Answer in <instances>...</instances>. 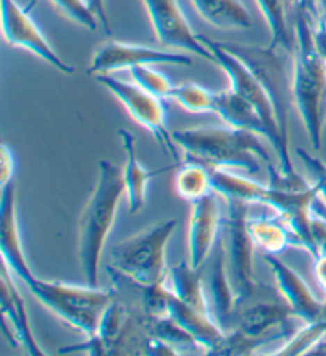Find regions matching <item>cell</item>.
Masks as SVG:
<instances>
[{"mask_svg":"<svg viewBox=\"0 0 326 356\" xmlns=\"http://www.w3.org/2000/svg\"><path fill=\"white\" fill-rule=\"evenodd\" d=\"M169 99L175 100L181 108L190 113H213V92L195 83L174 86Z\"/></svg>","mask_w":326,"mask_h":356,"instance_id":"obj_28","label":"cell"},{"mask_svg":"<svg viewBox=\"0 0 326 356\" xmlns=\"http://www.w3.org/2000/svg\"><path fill=\"white\" fill-rule=\"evenodd\" d=\"M88 7L91 8V11L96 15V18L99 21V24L102 26L104 32L110 35L112 33V29H110V22H108V16H107V10H105V0H86Z\"/></svg>","mask_w":326,"mask_h":356,"instance_id":"obj_33","label":"cell"},{"mask_svg":"<svg viewBox=\"0 0 326 356\" xmlns=\"http://www.w3.org/2000/svg\"><path fill=\"white\" fill-rule=\"evenodd\" d=\"M51 3L60 11V13L76 22V24H81L83 27H86V29L90 31L97 29L99 21L96 18V15L91 11V8L88 7L86 0H51Z\"/></svg>","mask_w":326,"mask_h":356,"instance_id":"obj_30","label":"cell"},{"mask_svg":"<svg viewBox=\"0 0 326 356\" xmlns=\"http://www.w3.org/2000/svg\"><path fill=\"white\" fill-rule=\"evenodd\" d=\"M120 142L123 145L126 163L123 169V178H124V189L126 196H128V207L129 213H137L140 211L147 204V193H148V183H150L154 175L159 172H150L140 164L139 158H137L136 149V137L132 136L129 131L120 129L118 131Z\"/></svg>","mask_w":326,"mask_h":356,"instance_id":"obj_22","label":"cell"},{"mask_svg":"<svg viewBox=\"0 0 326 356\" xmlns=\"http://www.w3.org/2000/svg\"><path fill=\"white\" fill-rule=\"evenodd\" d=\"M0 164H2V177H0V180H2V186L8 185V183L13 181V177H15V156L13 152L8 148V145H2V148H0Z\"/></svg>","mask_w":326,"mask_h":356,"instance_id":"obj_32","label":"cell"},{"mask_svg":"<svg viewBox=\"0 0 326 356\" xmlns=\"http://www.w3.org/2000/svg\"><path fill=\"white\" fill-rule=\"evenodd\" d=\"M169 318L177 323L197 347L210 355H222L226 345V332L220 327L212 315L202 314L190 307L169 289Z\"/></svg>","mask_w":326,"mask_h":356,"instance_id":"obj_20","label":"cell"},{"mask_svg":"<svg viewBox=\"0 0 326 356\" xmlns=\"http://www.w3.org/2000/svg\"><path fill=\"white\" fill-rule=\"evenodd\" d=\"M226 199V215L222 220V236L226 250L229 280L236 296V314L242 305L263 291V283H259L253 269V243L248 234V202L236 197Z\"/></svg>","mask_w":326,"mask_h":356,"instance_id":"obj_8","label":"cell"},{"mask_svg":"<svg viewBox=\"0 0 326 356\" xmlns=\"http://www.w3.org/2000/svg\"><path fill=\"white\" fill-rule=\"evenodd\" d=\"M172 137L188 161L202 163L210 169H239L255 175L259 172L258 159L270 163L259 136L234 127H195L175 131Z\"/></svg>","mask_w":326,"mask_h":356,"instance_id":"obj_4","label":"cell"},{"mask_svg":"<svg viewBox=\"0 0 326 356\" xmlns=\"http://www.w3.org/2000/svg\"><path fill=\"white\" fill-rule=\"evenodd\" d=\"M174 186L175 193L191 204L207 196L210 193H215L210 167L202 163H196V161H188L177 172Z\"/></svg>","mask_w":326,"mask_h":356,"instance_id":"obj_27","label":"cell"},{"mask_svg":"<svg viewBox=\"0 0 326 356\" xmlns=\"http://www.w3.org/2000/svg\"><path fill=\"white\" fill-rule=\"evenodd\" d=\"M96 81L117 97L129 111L132 120L152 134L163 153L172 161H179V145L165 126V108L163 99L153 96L139 85H131L110 74L96 75Z\"/></svg>","mask_w":326,"mask_h":356,"instance_id":"obj_10","label":"cell"},{"mask_svg":"<svg viewBox=\"0 0 326 356\" xmlns=\"http://www.w3.org/2000/svg\"><path fill=\"white\" fill-rule=\"evenodd\" d=\"M150 18L158 42L174 51H185L215 64V58L207 44L193 33L184 10L177 0H142Z\"/></svg>","mask_w":326,"mask_h":356,"instance_id":"obj_11","label":"cell"},{"mask_svg":"<svg viewBox=\"0 0 326 356\" xmlns=\"http://www.w3.org/2000/svg\"><path fill=\"white\" fill-rule=\"evenodd\" d=\"M201 269H195L190 263H180L170 269V283H172V293L181 302L197 312L210 315V305L207 304L204 286L201 282Z\"/></svg>","mask_w":326,"mask_h":356,"instance_id":"obj_26","label":"cell"},{"mask_svg":"<svg viewBox=\"0 0 326 356\" xmlns=\"http://www.w3.org/2000/svg\"><path fill=\"white\" fill-rule=\"evenodd\" d=\"M179 226L170 218L148 226L110 250V270L137 286L161 285L168 275L165 248Z\"/></svg>","mask_w":326,"mask_h":356,"instance_id":"obj_5","label":"cell"},{"mask_svg":"<svg viewBox=\"0 0 326 356\" xmlns=\"http://www.w3.org/2000/svg\"><path fill=\"white\" fill-rule=\"evenodd\" d=\"M35 3H37V0H32V2H31L29 5H27V7H26V8L31 11V10H32V7H34V5H35Z\"/></svg>","mask_w":326,"mask_h":356,"instance_id":"obj_39","label":"cell"},{"mask_svg":"<svg viewBox=\"0 0 326 356\" xmlns=\"http://www.w3.org/2000/svg\"><path fill=\"white\" fill-rule=\"evenodd\" d=\"M291 318L295 316L280 294L266 286L237 310L233 330L226 334L222 355L253 353L259 345L293 336Z\"/></svg>","mask_w":326,"mask_h":356,"instance_id":"obj_6","label":"cell"},{"mask_svg":"<svg viewBox=\"0 0 326 356\" xmlns=\"http://www.w3.org/2000/svg\"><path fill=\"white\" fill-rule=\"evenodd\" d=\"M31 293L60 321L86 337L96 336L104 310L113 300L112 291L99 286H75L35 278L27 285Z\"/></svg>","mask_w":326,"mask_h":356,"instance_id":"obj_7","label":"cell"},{"mask_svg":"<svg viewBox=\"0 0 326 356\" xmlns=\"http://www.w3.org/2000/svg\"><path fill=\"white\" fill-rule=\"evenodd\" d=\"M290 13H296L301 8V0H284Z\"/></svg>","mask_w":326,"mask_h":356,"instance_id":"obj_37","label":"cell"},{"mask_svg":"<svg viewBox=\"0 0 326 356\" xmlns=\"http://www.w3.org/2000/svg\"><path fill=\"white\" fill-rule=\"evenodd\" d=\"M318 2V11H320V19L326 24V0H317Z\"/></svg>","mask_w":326,"mask_h":356,"instance_id":"obj_38","label":"cell"},{"mask_svg":"<svg viewBox=\"0 0 326 356\" xmlns=\"http://www.w3.org/2000/svg\"><path fill=\"white\" fill-rule=\"evenodd\" d=\"M132 78H134L136 85L145 89L153 96L159 99H169V94L172 91L174 85L170 80L161 72L154 70L150 65H139L134 67V69L129 70Z\"/></svg>","mask_w":326,"mask_h":356,"instance_id":"obj_29","label":"cell"},{"mask_svg":"<svg viewBox=\"0 0 326 356\" xmlns=\"http://www.w3.org/2000/svg\"><path fill=\"white\" fill-rule=\"evenodd\" d=\"M263 258L264 263L272 270L280 296L290 307L293 316L306 323L318 320L320 315H322L323 302H320L313 296V293L306 285V282L291 267L286 266L284 261H280L277 254L264 253Z\"/></svg>","mask_w":326,"mask_h":356,"instance_id":"obj_18","label":"cell"},{"mask_svg":"<svg viewBox=\"0 0 326 356\" xmlns=\"http://www.w3.org/2000/svg\"><path fill=\"white\" fill-rule=\"evenodd\" d=\"M204 44H207L210 51H212L213 58H215V64L222 67V70L226 74V76L229 78L231 86H233V91L241 96L242 99H245L247 102H250L253 107L258 110V113L261 115V118L266 121V124L272 129L277 136L280 137V140L284 142L286 147H288V142L285 140L284 136H282L280 127L277 118H275V111L272 104H270V99L264 91L263 86L259 85V81L255 78V75L252 74L250 69L236 58L234 54H231L229 51H226L225 48H222V44L218 42L212 40V38L199 35Z\"/></svg>","mask_w":326,"mask_h":356,"instance_id":"obj_15","label":"cell"},{"mask_svg":"<svg viewBox=\"0 0 326 356\" xmlns=\"http://www.w3.org/2000/svg\"><path fill=\"white\" fill-rule=\"evenodd\" d=\"M258 8L266 19L270 29V48L282 49L286 54L293 56L296 48L295 26H290L288 15L284 0H256Z\"/></svg>","mask_w":326,"mask_h":356,"instance_id":"obj_25","label":"cell"},{"mask_svg":"<svg viewBox=\"0 0 326 356\" xmlns=\"http://www.w3.org/2000/svg\"><path fill=\"white\" fill-rule=\"evenodd\" d=\"M213 113H217L229 127L256 134L264 140H268L279 156L280 170L286 175L296 174V170L293 169L288 147L266 124V121L261 118L258 110L250 102H247L245 99L237 96L233 89L231 91L213 92Z\"/></svg>","mask_w":326,"mask_h":356,"instance_id":"obj_13","label":"cell"},{"mask_svg":"<svg viewBox=\"0 0 326 356\" xmlns=\"http://www.w3.org/2000/svg\"><path fill=\"white\" fill-rule=\"evenodd\" d=\"M210 315L220 327L228 334L236 321V296L228 274L226 250L223 236L220 232L217 252L213 254L212 272H210Z\"/></svg>","mask_w":326,"mask_h":356,"instance_id":"obj_21","label":"cell"},{"mask_svg":"<svg viewBox=\"0 0 326 356\" xmlns=\"http://www.w3.org/2000/svg\"><path fill=\"white\" fill-rule=\"evenodd\" d=\"M313 275L317 278L318 285L322 286V289L326 293V254H318L317 258H315Z\"/></svg>","mask_w":326,"mask_h":356,"instance_id":"obj_35","label":"cell"},{"mask_svg":"<svg viewBox=\"0 0 326 356\" xmlns=\"http://www.w3.org/2000/svg\"><path fill=\"white\" fill-rule=\"evenodd\" d=\"M222 220L215 193H210L193 202L188 250H190V264L195 269H202L209 254L215 248V243L222 232Z\"/></svg>","mask_w":326,"mask_h":356,"instance_id":"obj_17","label":"cell"},{"mask_svg":"<svg viewBox=\"0 0 326 356\" xmlns=\"http://www.w3.org/2000/svg\"><path fill=\"white\" fill-rule=\"evenodd\" d=\"M201 18L222 31H247L252 16L241 0H191Z\"/></svg>","mask_w":326,"mask_h":356,"instance_id":"obj_24","label":"cell"},{"mask_svg":"<svg viewBox=\"0 0 326 356\" xmlns=\"http://www.w3.org/2000/svg\"><path fill=\"white\" fill-rule=\"evenodd\" d=\"M213 191L223 197H236L248 204H263L277 211L280 218L296 234L301 248L317 258V248L312 241V218L318 200V189L312 185L302 189H284L261 185L248 178L231 174L225 169H210Z\"/></svg>","mask_w":326,"mask_h":356,"instance_id":"obj_2","label":"cell"},{"mask_svg":"<svg viewBox=\"0 0 326 356\" xmlns=\"http://www.w3.org/2000/svg\"><path fill=\"white\" fill-rule=\"evenodd\" d=\"M311 231H312V241L315 243V248H317V256L326 254V220L313 213Z\"/></svg>","mask_w":326,"mask_h":356,"instance_id":"obj_31","label":"cell"},{"mask_svg":"<svg viewBox=\"0 0 326 356\" xmlns=\"http://www.w3.org/2000/svg\"><path fill=\"white\" fill-rule=\"evenodd\" d=\"M301 8L307 11L311 15V18L317 22L320 19V11H318V2L317 0H301Z\"/></svg>","mask_w":326,"mask_h":356,"instance_id":"obj_36","label":"cell"},{"mask_svg":"<svg viewBox=\"0 0 326 356\" xmlns=\"http://www.w3.org/2000/svg\"><path fill=\"white\" fill-rule=\"evenodd\" d=\"M2 315L5 334L12 345L18 347L21 343L31 355H45L32 334L26 302L13 283V272L7 264L2 267Z\"/></svg>","mask_w":326,"mask_h":356,"instance_id":"obj_19","label":"cell"},{"mask_svg":"<svg viewBox=\"0 0 326 356\" xmlns=\"http://www.w3.org/2000/svg\"><path fill=\"white\" fill-rule=\"evenodd\" d=\"M0 245H2L3 264L19 278L21 282L31 285L35 280L21 242V232L16 215V185L15 180L2 186V200H0Z\"/></svg>","mask_w":326,"mask_h":356,"instance_id":"obj_16","label":"cell"},{"mask_svg":"<svg viewBox=\"0 0 326 356\" xmlns=\"http://www.w3.org/2000/svg\"><path fill=\"white\" fill-rule=\"evenodd\" d=\"M313 24L307 11L295 13L296 48L293 54V102L306 127L315 152L322 149L323 126L326 118V65L320 58L313 40Z\"/></svg>","mask_w":326,"mask_h":356,"instance_id":"obj_1","label":"cell"},{"mask_svg":"<svg viewBox=\"0 0 326 356\" xmlns=\"http://www.w3.org/2000/svg\"><path fill=\"white\" fill-rule=\"evenodd\" d=\"M222 48L237 59L242 60L253 75H255L259 85L272 104L275 118H277L282 136L288 142V110L293 104V89L291 80L286 74L285 59L282 56V49L270 47H253V44L239 43H222Z\"/></svg>","mask_w":326,"mask_h":356,"instance_id":"obj_9","label":"cell"},{"mask_svg":"<svg viewBox=\"0 0 326 356\" xmlns=\"http://www.w3.org/2000/svg\"><path fill=\"white\" fill-rule=\"evenodd\" d=\"M2 31L10 47L27 49L64 75H72L75 72L74 65L65 63L54 51L31 18L29 10L19 7L15 0H2Z\"/></svg>","mask_w":326,"mask_h":356,"instance_id":"obj_12","label":"cell"},{"mask_svg":"<svg viewBox=\"0 0 326 356\" xmlns=\"http://www.w3.org/2000/svg\"><path fill=\"white\" fill-rule=\"evenodd\" d=\"M124 193L123 170L107 159L99 161L96 186L79 220V258L83 277L90 286H97L104 245Z\"/></svg>","mask_w":326,"mask_h":356,"instance_id":"obj_3","label":"cell"},{"mask_svg":"<svg viewBox=\"0 0 326 356\" xmlns=\"http://www.w3.org/2000/svg\"><path fill=\"white\" fill-rule=\"evenodd\" d=\"M247 227L255 247L263 250L266 254H280L288 247L301 248L296 234L280 216H275V218H268V216L248 218Z\"/></svg>","mask_w":326,"mask_h":356,"instance_id":"obj_23","label":"cell"},{"mask_svg":"<svg viewBox=\"0 0 326 356\" xmlns=\"http://www.w3.org/2000/svg\"><path fill=\"white\" fill-rule=\"evenodd\" d=\"M184 65L193 64L191 56L179 53L174 49H153L139 44H129L121 42H108L97 49L91 60L88 74L96 76L101 74H115L121 70H132L139 65Z\"/></svg>","mask_w":326,"mask_h":356,"instance_id":"obj_14","label":"cell"},{"mask_svg":"<svg viewBox=\"0 0 326 356\" xmlns=\"http://www.w3.org/2000/svg\"><path fill=\"white\" fill-rule=\"evenodd\" d=\"M313 40H315V47H317V51L320 54V58L326 65V24L318 19L313 24Z\"/></svg>","mask_w":326,"mask_h":356,"instance_id":"obj_34","label":"cell"}]
</instances>
